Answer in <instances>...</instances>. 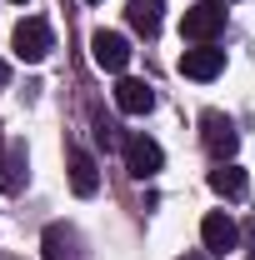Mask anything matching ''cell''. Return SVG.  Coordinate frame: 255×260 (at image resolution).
<instances>
[{"instance_id":"cell-1","label":"cell","mask_w":255,"mask_h":260,"mask_svg":"<svg viewBox=\"0 0 255 260\" xmlns=\"http://www.w3.org/2000/svg\"><path fill=\"white\" fill-rule=\"evenodd\" d=\"M180 35L190 45H215V35H225V5L220 0H200L180 15Z\"/></svg>"},{"instance_id":"cell-7","label":"cell","mask_w":255,"mask_h":260,"mask_svg":"<svg viewBox=\"0 0 255 260\" xmlns=\"http://www.w3.org/2000/svg\"><path fill=\"white\" fill-rule=\"evenodd\" d=\"M65 165H70V190L80 195V200H90V195L100 190V165H95V155H90L85 145H70V150H65Z\"/></svg>"},{"instance_id":"cell-6","label":"cell","mask_w":255,"mask_h":260,"mask_svg":"<svg viewBox=\"0 0 255 260\" xmlns=\"http://www.w3.org/2000/svg\"><path fill=\"white\" fill-rule=\"evenodd\" d=\"M90 60L100 65V70H110V75H120L130 65V40L115 30H95L90 35Z\"/></svg>"},{"instance_id":"cell-2","label":"cell","mask_w":255,"mask_h":260,"mask_svg":"<svg viewBox=\"0 0 255 260\" xmlns=\"http://www.w3.org/2000/svg\"><path fill=\"white\" fill-rule=\"evenodd\" d=\"M10 45H15V55L25 65H40L50 50H55V35H50V25L40 20V15H25L20 25H15V35H10Z\"/></svg>"},{"instance_id":"cell-5","label":"cell","mask_w":255,"mask_h":260,"mask_svg":"<svg viewBox=\"0 0 255 260\" xmlns=\"http://www.w3.org/2000/svg\"><path fill=\"white\" fill-rule=\"evenodd\" d=\"M200 240H205V255H230L240 245V225L225 215V210H210L200 220Z\"/></svg>"},{"instance_id":"cell-15","label":"cell","mask_w":255,"mask_h":260,"mask_svg":"<svg viewBox=\"0 0 255 260\" xmlns=\"http://www.w3.org/2000/svg\"><path fill=\"white\" fill-rule=\"evenodd\" d=\"M175 260H205V250H185V255H175Z\"/></svg>"},{"instance_id":"cell-18","label":"cell","mask_w":255,"mask_h":260,"mask_svg":"<svg viewBox=\"0 0 255 260\" xmlns=\"http://www.w3.org/2000/svg\"><path fill=\"white\" fill-rule=\"evenodd\" d=\"M90 5H95V0H90Z\"/></svg>"},{"instance_id":"cell-10","label":"cell","mask_w":255,"mask_h":260,"mask_svg":"<svg viewBox=\"0 0 255 260\" xmlns=\"http://www.w3.org/2000/svg\"><path fill=\"white\" fill-rule=\"evenodd\" d=\"M40 250H45V260H80V235L70 225H45V235H40Z\"/></svg>"},{"instance_id":"cell-3","label":"cell","mask_w":255,"mask_h":260,"mask_svg":"<svg viewBox=\"0 0 255 260\" xmlns=\"http://www.w3.org/2000/svg\"><path fill=\"white\" fill-rule=\"evenodd\" d=\"M200 140H205V150H210L215 160H235V150H240L235 120L220 115V110H205V115H200Z\"/></svg>"},{"instance_id":"cell-9","label":"cell","mask_w":255,"mask_h":260,"mask_svg":"<svg viewBox=\"0 0 255 260\" xmlns=\"http://www.w3.org/2000/svg\"><path fill=\"white\" fill-rule=\"evenodd\" d=\"M220 70H225V50H215V45H190L180 55V75L185 80H215Z\"/></svg>"},{"instance_id":"cell-13","label":"cell","mask_w":255,"mask_h":260,"mask_svg":"<svg viewBox=\"0 0 255 260\" xmlns=\"http://www.w3.org/2000/svg\"><path fill=\"white\" fill-rule=\"evenodd\" d=\"M210 190L225 195V200H240V195H245V170L230 165V160H220L215 170H210Z\"/></svg>"},{"instance_id":"cell-16","label":"cell","mask_w":255,"mask_h":260,"mask_svg":"<svg viewBox=\"0 0 255 260\" xmlns=\"http://www.w3.org/2000/svg\"><path fill=\"white\" fill-rule=\"evenodd\" d=\"M10 5H25V0H10Z\"/></svg>"},{"instance_id":"cell-17","label":"cell","mask_w":255,"mask_h":260,"mask_svg":"<svg viewBox=\"0 0 255 260\" xmlns=\"http://www.w3.org/2000/svg\"><path fill=\"white\" fill-rule=\"evenodd\" d=\"M0 260H10V255H0Z\"/></svg>"},{"instance_id":"cell-14","label":"cell","mask_w":255,"mask_h":260,"mask_svg":"<svg viewBox=\"0 0 255 260\" xmlns=\"http://www.w3.org/2000/svg\"><path fill=\"white\" fill-rule=\"evenodd\" d=\"M5 85H10V65L0 60V90H5Z\"/></svg>"},{"instance_id":"cell-8","label":"cell","mask_w":255,"mask_h":260,"mask_svg":"<svg viewBox=\"0 0 255 260\" xmlns=\"http://www.w3.org/2000/svg\"><path fill=\"white\" fill-rule=\"evenodd\" d=\"M125 165L135 180H150V175H160V165H165V150H160L150 135H130L125 140Z\"/></svg>"},{"instance_id":"cell-11","label":"cell","mask_w":255,"mask_h":260,"mask_svg":"<svg viewBox=\"0 0 255 260\" xmlns=\"http://www.w3.org/2000/svg\"><path fill=\"white\" fill-rule=\"evenodd\" d=\"M115 105H120V110H125V115H150V110H155V90H150V85H145V80H120V85H115Z\"/></svg>"},{"instance_id":"cell-4","label":"cell","mask_w":255,"mask_h":260,"mask_svg":"<svg viewBox=\"0 0 255 260\" xmlns=\"http://www.w3.org/2000/svg\"><path fill=\"white\" fill-rule=\"evenodd\" d=\"M25 175H30L25 140H5L0 135V195H20L25 190Z\"/></svg>"},{"instance_id":"cell-12","label":"cell","mask_w":255,"mask_h":260,"mask_svg":"<svg viewBox=\"0 0 255 260\" xmlns=\"http://www.w3.org/2000/svg\"><path fill=\"white\" fill-rule=\"evenodd\" d=\"M160 10H165V0H130L125 20L145 35V40H155V35H160Z\"/></svg>"},{"instance_id":"cell-19","label":"cell","mask_w":255,"mask_h":260,"mask_svg":"<svg viewBox=\"0 0 255 260\" xmlns=\"http://www.w3.org/2000/svg\"><path fill=\"white\" fill-rule=\"evenodd\" d=\"M250 260H255V255H250Z\"/></svg>"}]
</instances>
